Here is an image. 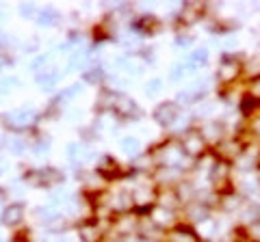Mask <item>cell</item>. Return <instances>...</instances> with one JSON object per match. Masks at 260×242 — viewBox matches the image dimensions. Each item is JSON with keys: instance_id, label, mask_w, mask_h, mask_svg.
<instances>
[{"instance_id": "obj_1", "label": "cell", "mask_w": 260, "mask_h": 242, "mask_svg": "<svg viewBox=\"0 0 260 242\" xmlns=\"http://www.w3.org/2000/svg\"><path fill=\"white\" fill-rule=\"evenodd\" d=\"M167 240L169 242H202L200 233L191 225H176V227H172L167 233Z\"/></svg>"}, {"instance_id": "obj_2", "label": "cell", "mask_w": 260, "mask_h": 242, "mask_svg": "<svg viewBox=\"0 0 260 242\" xmlns=\"http://www.w3.org/2000/svg\"><path fill=\"white\" fill-rule=\"evenodd\" d=\"M154 117H156V121L162 126H172L178 117V106L176 104H160L158 110L154 112Z\"/></svg>"}, {"instance_id": "obj_3", "label": "cell", "mask_w": 260, "mask_h": 242, "mask_svg": "<svg viewBox=\"0 0 260 242\" xmlns=\"http://www.w3.org/2000/svg\"><path fill=\"white\" fill-rule=\"evenodd\" d=\"M24 219V206L22 204H13L9 206L3 212V223L9 225V227H15V225H20Z\"/></svg>"}, {"instance_id": "obj_4", "label": "cell", "mask_w": 260, "mask_h": 242, "mask_svg": "<svg viewBox=\"0 0 260 242\" xmlns=\"http://www.w3.org/2000/svg\"><path fill=\"white\" fill-rule=\"evenodd\" d=\"M121 149H124L126 154H137V151H139V141H137L135 136H126V139H121Z\"/></svg>"}, {"instance_id": "obj_5", "label": "cell", "mask_w": 260, "mask_h": 242, "mask_svg": "<svg viewBox=\"0 0 260 242\" xmlns=\"http://www.w3.org/2000/svg\"><path fill=\"white\" fill-rule=\"evenodd\" d=\"M56 18H59V15H56L52 9H46V11L39 13V24H42V26H52L56 22Z\"/></svg>"}, {"instance_id": "obj_6", "label": "cell", "mask_w": 260, "mask_h": 242, "mask_svg": "<svg viewBox=\"0 0 260 242\" xmlns=\"http://www.w3.org/2000/svg\"><path fill=\"white\" fill-rule=\"evenodd\" d=\"M206 59H208V52L204 50V48H202V50H195V52L191 54L189 63H191V65H204Z\"/></svg>"}, {"instance_id": "obj_7", "label": "cell", "mask_w": 260, "mask_h": 242, "mask_svg": "<svg viewBox=\"0 0 260 242\" xmlns=\"http://www.w3.org/2000/svg\"><path fill=\"white\" fill-rule=\"evenodd\" d=\"M247 242H260V221L249 225V229H247Z\"/></svg>"}, {"instance_id": "obj_8", "label": "cell", "mask_w": 260, "mask_h": 242, "mask_svg": "<svg viewBox=\"0 0 260 242\" xmlns=\"http://www.w3.org/2000/svg\"><path fill=\"white\" fill-rule=\"evenodd\" d=\"M160 91V80H150L148 85H145V93L148 95H156Z\"/></svg>"}, {"instance_id": "obj_9", "label": "cell", "mask_w": 260, "mask_h": 242, "mask_svg": "<svg viewBox=\"0 0 260 242\" xmlns=\"http://www.w3.org/2000/svg\"><path fill=\"white\" fill-rule=\"evenodd\" d=\"M180 76H184V67L182 65H174V69H172V80H180Z\"/></svg>"}, {"instance_id": "obj_10", "label": "cell", "mask_w": 260, "mask_h": 242, "mask_svg": "<svg viewBox=\"0 0 260 242\" xmlns=\"http://www.w3.org/2000/svg\"><path fill=\"white\" fill-rule=\"evenodd\" d=\"M20 13H22V15H32V13H35V7H30V5H28V7H26V5H22V7H20Z\"/></svg>"}, {"instance_id": "obj_11", "label": "cell", "mask_w": 260, "mask_h": 242, "mask_svg": "<svg viewBox=\"0 0 260 242\" xmlns=\"http://www.w3.org/2000/svg\"><path fill=\"white\" fill-rule=\"evenodd\" d=\"M256 95H260V78L254 83V98H256Z\"/></svg>"}, {"instance_id": "obj_12", "label": "cell", "mask_w": 260, "mask_h": 242, "mask_svg": "<svg viewBox=\"0 0 260 242\" xmlns=\"http://www.w3.org/2000/svg\"><path fill=\"white\" fill-rule=\"evenodd\" d=\"M0 242H5V240H3V238H0Z\"/></svg>"}]
</instances>
